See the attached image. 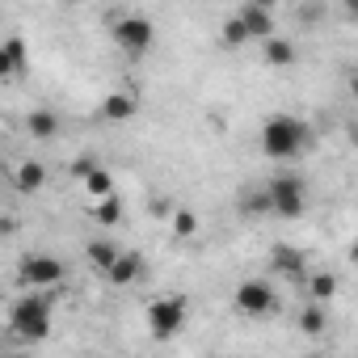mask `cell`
<instances>
[{
	"label": "cell",
	"mask_w": 358,
	"mask_h": 358,
	"mask_svg": "<svg viewBox=\"0 0 358 358\" xmlns=\"http://www.w3.org/2000/svg\"><path fill=\"white\" fill-rule=\"evenodd\" d=\"M114 43H118L131 59H139V55H148V51H152V43H156V26H152L148 17L131 13V17L114 22Z\"/></svg>",
	"instance_id": "cell-6"
},
{
	"label": "cell",
	"mask_w": 358,
	"mask_h": 358,
	"mask_svg": "<svg viewBox=\"0 0 358 358\" xmlns=\"http://www.w3.org/2000/svg\"><path fill=\"white\" fill-rule=\"evenodd\" d=\"M236 17H241V26H245L249 43H253V38H270V34H274V13H270V9H262V5H253V0H249V5H245Z\"/></svg>",
	"instance_id": "cell-10"
},
{
	"label": "cell",
	"mask_w": 358,
	"mask_h": 358,
	"mask_svg": "<svg viewBox=\"0 0 358 358\" xmlns=\"http://www.w3.org/2000/svg\"><path fill=\"white\" fill-rule=\"evenodd\" d=\"M97 220H101V224H114V220H122V203H118L114 194H106V199H101V207H97Z\"/></svg>",
	"instance_id": "cell-22"
},
{
	"label": "cell",
	"mask_w": 358,
	"mask_h": 358,
	"mask_svg": "<svg viewBox=\"0 0 358 358\" xmlns=\"http://www.w3.org/2000/svg\"><path fill=\"white\" fill-rule=\"evenodd\" d=\"M139 114V101H135V93H110L106 101H101V118L110 122V127H122V122H131Z\"/></svg>",
	"instance_id": "cell-9"
},
{
	"label": "cell",
	"mask_w": 358,
	"mask_h": 358,
	"mask_svg": "<svg viewBox=\"0 0 358 358\" xmlns=\"http://www.w3.org/2000/svg\"><path fill=\"white\" fill-rule=\"evenodd\" d=\"M9 329L26 341H43L51 333V291H30L9 308Z\"/></svg>",
	"instance_id": "cell-2"
},
{
	"label": "cell",
	"mask_w": 358,
	"mask_h": 358,
	"mask_svg": "<svg viewBox=\"0 0 358 358\" xmlns=\"http://www.w3.org/2000/svg\"><path fill=\"white\" fill-rule=\"evenodd\" d=\"M173 232H177V236H194V232H199L194 211H177V215H173Z\"/></svg>",
	"instance_id": "cell-21"
},
{
	"label": "cell",
	"mask_w": 358,
	"mask_h": 358,
	"mask_svg": "<svg viewBox=\"0 0 358 358\" xmlns=\"http://www.w3.org/2000/svg\"><path fill=\"white\" fill-rule=\"evenodd\" d=\"M80 182H85V190H89L93 199H106V194H114V177H110L101 164H93V169L80 177Z\"/></svg>",
	"instance_id": "cell-16"
},
{
	"label": "cell",
	"mask_w": 358,
	"mask_h": 358,
	"mask_svg": "<svg viewBox=\"0 0 358 358\" xmlns=\"http://www.w3.org/2000/svg\"><path fill=\"white\" fill-rule=\"evenodd\" d=\"M26 72V38H5L0 43V80Z\"/></svg>",
	"instance_id": "cell-11"
},
{
	"label": "cell",
	"mask_w": 358,
	"mask_h": 358,
	"mask_svg": "<svg viewBox=\"0 0 358 358\" xmlns=\"http://www.w3.org/2000/svg\"><path fill=\"white\" fill-rule=\"evenodd\" d=\"M253 5H262V9H274V5H278V0H253Z\"/></svg>",
	"instance_id": "cell-25"
},
{
	"label": "cell",
	"mask_w": 358,
	"mask_h": 358,
	"mask_svg": "<svg viewBox=\"0 0 358 358\" xmlns=\"http://www.w3.org/2000/svg\"><path fill=\"white\" fill-rule=\"evenodd\" d=\"M270 262H274V270H278L282 278H299V274H303V253L291 249V245H274V249H270Z\"/></svg>",
	"instance_id": "cell-12"
},
{
	"label": "cell",
	"mask_w": 358,
	"mask_h": 358,
	"mask_svg": "<svg viewBox=\"0 0 358 358\" xmlns=\"http://www.w3.org/2000/svg\"><path fill=\"white\" fill-rule=\"evenodd\" d=\"M93 164H97V160H93V156H80V160H76V164H72V173H76V177H85V173H89V169H93Z\"/></svg>",
	"instance_id": "cell-24"
},
{
	"label": "cell",
	"mask_w": 358,
	"mask_h": 358,
	"mask_svg": "<svg viewBox=\"0 0 358 358\" xmlns=\"http://www.w3.org/2000/svg\"><path fill=\"white\" fill-rule=\"evenodd\" d=\"M262 43H266V64H270V68H291V64H295V47H291L287 38H274V34H270V38H262Z\"/></svg>",
	"instance_id": "cell-15"
},
{
	"label": "cell",
	"mask_w": 358,
	"mask_h": 358,
	"mask_svg": "<svg viewBox=\"0 0 358 358\" xmlns=\"http://www.w3.org/2000/svg\"><path fill=\"white\" fill-rule=\"evenodd\" d=\"M85 253H89V262H93V266H97V270L106 274V266L114 262L118 245H110V241H89V249H85Z\"/></svg>",
	"instance_id": "cell-18"
},
{
	"label": "cell",
	"mask_w": 358,
	"mask_h": 358,
	"mask_svg": "<svg viewBox=\"0 0 358 358\" xmlns=\"http://www.w3.org/2000/svg\"><path fill=\"white\" fill-rule=\"evenodd\" d=\"M236 308H241L245 316H270V312L278 308V291H274L266 278H245V282L236 287Z\"/></svg>",
	"instance_id": "cell-7"
},
{
	"label": "cell",
	"mask_w": 358,
	"mask_h": 358,
	"mask_svg": "<svg viewBox=\"0 0 358 358\" xmlns=\"http://www.w3.org/2000/svg\"><path fill=\"white\" fill-rule=\"evenodd\" d=\"M106 278L114 282V287H131V282H139L143 278V257L139 253H114V262L106 266Z\"/></svg>",
	"instance_id": "cell-8"
},
{
	"label": "cell",
	"mask_w": 358,
	"mask_h": 358,
	"mask_svg": "<svg viewBox=\"0 0 358 358\" xmlns=\"http://www.w3.org/2000/svg\"><path fill=\"white\" fill-rule=\"evenodd\" d=\"M249 215H270V203H266V190H257V194H245V203H241Z\"/></svg>",
	"instance_id": "cell-23"
},
{
	"label": "cell",
	"mask_w": 358,
	"mask_h": 358,
	"mask_svg": "<svg viewBox=\"0 0 358 358\" xmlns=\"http://www.w3.org/2000/svg\"><path fill=\"white\" fill-rule=\"evenodd\" d=\"M43 182H47V169H43L38 160H26V164L17 169V190H22V194H38Z\"/></svg>",
	"instance_id": "cell-14"
},
{
	"label": "cell",
	"mask_w": 358,
	"mask_h": 358,
	"mask_svg": "<svg viewBox=\"0 0 358 358\" xmlns=\"http://www.w3.org/2000/svg\"><path fill=\"white\" fill-rule=\"evenodd\" d=\"M308 143H312V131L295 114H270L262 122V152L270 160H295V156H303Z\"/></svg>",
	"instance_id": "cell-1"
},
{
	"label": "cell",
	"mask_w": 358,
	"mask_h": 358,
	"mask_svg": "<svg viewBox=\"0 0 358 358\" xmlns=\"http://www.w3.org/2000/svg\"><path fill=\"white\" fill-rule=\"evenodd\" d=\"M308 295H312L316 303H329V299L337 295V274H312V278H308Z\"/></svg>",
	"instance_id": "cell-17"
},
{
	"label": "cell",
	"mask_w": 358,
	"mask_h": 358,
	"mask_svg": "<svg viewBox=\"0 0 358 358\" xmlns=\"http://www.w3.org/2000/svg\"><path fill=\"white\" fill-rule=\"evenodd\" d=\"M64 262L59 257H51V253H30V257H22V266H17V278H22V287H30V291H55L59 282H64Z\"/></svg>",
	"instance_id": "cell-4"
},
{
	"label": "cell",
	"mask_w": 358,
	"mask_h": 358,
	"mask_svg": "<svg viewBox=\"0 0 358 358\" xmlns=\"http://www.w3.org/2000/svg\"><path fill=\"white\" fill-rule=\"evenodd\" d=\"M186 316H190V303H186L182 295H160V299H152V303H148V324H152V333H156V337H173V333H182Z\"/></svg>",
	"instance_id": "cell-5"
},
{
	"label": "cell",
	"mask_w": 358,
	"mask_h": 358,
	"mask_svg": "<svg viewBox=\"0 0 358 358\" xmlns=\"http://www.w3.org/2000/svg\"><path fill=\"white\" fill-rule=\"evenodd\" d=\"M245 43H249V34H245L241 17H228V22H224V47H232V51H236V47H245Z\"/></svg>",
	"instance_id": "cell-20"
},
{
	"label": "cell",
	"mask_w": 358,
	"mask_h": 358,
	"mask_svg": "<svg viewBox=\"0 0 358 358\" xmlns=\"http://www.w3.org/2000/svg\"><path fill=\"white\" fill-rule=\"evenodd\" d=\"M266 203H270V215H278V220H299V215L308 211V186H303V177L278 173L274 182L266 186Z\"/></svg>",
	"instance_id": "cell-3"
},
{
	"label": "cell",
	"mask_w": 358,
	"mask_h": 358,
	"mask_svg": "<svg viewBox=\"0 0 358 358\" xmlns=\"http://www.w3.org/2000/svg\"><path fill=\"white\" fill-rule=\"evenodd\" d=\"M299 329H303V333H324V303L312 299V308L299 316Z\"/></svg>",
	"instance_id": "cell-19"
},
{
	"label": "cell",
	"mask_w": 358,
	"mask_h": 358,
	"mask_svg": "<svg viewBox=\"0 0 358 358\" xmlns=\"http://www.w3.org/2000/svg\"><path fill=\"white\" fill-rule=\"evenodd\" d=\"M26 131H30L34 139H55V135H59L55 110H30V114H26Z\"/></svg>",
	"instance_id": "cell-13"
}]
</instances>
